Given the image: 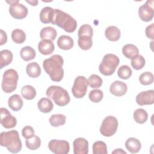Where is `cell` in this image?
Instances as JSON below:
<instances>
[{"label": "cell", "mask_w": 154, "mask_h": 154, "mask_svg": "<svg viewBox=\"0 0 154 154\" xmlns=\"http://www.w3.org/2000/svg\"><path fill=\"white\" fill-rule=\"evenodd\" d=\"M102 79L97 75L93 74L88 79V84L91 88H99L102 85Z\"/></svg>", "instance_id": "37"}, {"label": "cell", "mask_w": 154, "mask_h": 154, "mask_svg": "<svg viewBox=\"0 0 154 154\" xmlns=\"http://www.w3.org/2000/svg\"><path fill=\"white\" fill-rule=\"evenodd\" d=\"M10 4L9 13L10 14L16 19H22L28 15V8L19 1H6Z\"/></svg>", "instance_id": "9"}, {"label": "cell", "mask_w": 154, "mask_h": 154, "mask_svg": "<svg viewBox=\"0 0 154 154\" xmlns=\"http://www.w3.org/2000/svg\"><path fill=\"white\" fill-rule=\"evenodd\" d=\"M52 23L57 25L66 32L69 33L73 32L77 27L76 20L70 14L60 9H54Z\"/></svg>", "instance_id": "3"}, {"label": "cell", "mask_w": 154, "mask_h": 154, "mask_svg": "<svg viewBox=\"0 0 154 154\" xmlns=\"http://www.w3.org/2000/svg\"><path fill=\"white\" fill-rule=\"evenodd\" d=\"M26 2L28 4H29L32 6H36L38 4V1L34 0V1H26Z\"/></svg>", "instance_id": "45"}, {"label": "cell", "mask_w": 154, "mask_h": 154, "mask_svg": "<svg viewBox=\"0 0 154 154\" xmlns=\"http://www.w3.org/2000/svg\"><path fill=\"white\" fill-rule=\"evenodd\" d=\"M13 53L8 49H4L0 52V68L2 69L4 67L10 64L13 61Z\"/></svg>", "instance_id": "26"}, {"label": "cell", "mask_w": 154, "mask_h": 154, "mask_svg": "<svg viewBox=\"0 0 154 154\" xmlns=\"http://www.w3.org/2000/svg\"><path fill=\"white\" fill-rule=\"evenodd\" d=\"M153 26H154V24L153 23H151L150 25L147 26L145 30V33L146 36L150 38L153 40L154 38V34H153Z\"/></svg>", "instance_id": "42"}, {"label": "cell", "mask_w": 154, "mask_h": 154, "mask_svg": "<svg viewBox=\"0 0 154 154\" xmlns=\"http://www.w3.org/2000/svg\"><path fill=\"white\" fill-rule=\"evenodd\" d=\"M118 120L114 116L106 117L102 121L100 127V134L105 137H109L114 135L117 130Z\"/></svg>", "instance_id": "7"}, {"label": "cell", "mask_w": 154, "mask_h": 154, "mask_svg": "<svg viewBox=\"0 0 154 154\" xmlns=\"http://www.w3.org/2000/svg\"><path fill=\"white\" fill-rule=\"evenodd\" d=\"M88 79L84 76H77L72 87V93L75 98H82L87 93Z\"/></svg>", "instance_id": "8"}, {"label": "cell", "mask_w": 154, "mask_h": 154, "mask_svg": "<svg viewBox=\"0 0 154 154\" xmlns=\"http://www.w3.org/2000/svg\"><path fill=\"white\" fill-rule=\"evenodd\" d=\"M112 153H125L126 154V152L124 151L122 149H117L116 150H114Z\"/></svg>", "instance_id": "44"}, {"label": "cell", "mask_w": 154, "mask_h": 154, "mask_svg": "<svg viewBox=\"0 0 154 154\" xmlns=\"http://www.w3.org/2000/svg\"><path fill=\"white\" fill-rule=\"evenodd\" d=\"M78 37L87 35L92 37L93 35V28L88 24H84L80 26L78 32Z\"/></svg>", "instance_id": "40"}, {"label": "cell", "mask_w": 154, "mask_h": 154, "mask_svg": "<svg viewBox=\"0 0 154 154\" xmlns=\"http://www.w3.org/2000/svg\"><path fill=\"white\" fill-rule=\"evenodd\" d=\"M78 44L79 47L84 51L90 49L93 45L92 37L89 36L84 35L79 37L78 40Z\"/></svg>", "instance_id": "31"}, {"label": "cell", "mask_w": 154, "mask_h": 154, "mask_svg": "<svg viewBox=\"0 0 154 154\" xmlns=\"http://www.w3.org/2000/svg\"><path fill=\"white\" fill-rule=\"evenodd\" d=\"M19 76L17 71L13 69H10L4 72L1 87L6 93L14 91L17 88Z\"/></svg>", "instance_id": "6"}, {"label": "cell", "mask_w": 154, "mask_h": 154, "mask_svg": "<svg viewBox=\"0 0 154 154\" xmlns=\"http://www.w3.org/2000/svg\"><path fill=\"white\" fill-rule=\"evenodd\" d=\"M125 147L126 149L132 153H138L141 147V144L137 138L131 137L126 140L125 142Z\"/></svg>", "instance_id": "21"}, {"label": "cell", "mask_w": 154, "mask_h": 154, "mask_svg": "<svg viewBox=\"0 0 154 154\" xmlns=\"http://www.w3.org/2000/svg\"><path fill=\"white\" fill-rule=\"evenodd\" d=\"M23 100L19 94H14L8 98V105L13 111H18L20 110L23 106Z\"/></svg>", "instance_id": "20"}, {"label": "cell", "mask_w": 154, "mask_h": 154, "mask_svg": "<svg viewBox=\"0 0 154 154\" xmlns=\"http://www.w3.org/2000/svg\"><path fill=\"white\" fill-rule=\"evenodd\" d=\"M38 49L40 53L42 55H50L54 51L55 46L51 40L43 39L39 42L38 44Z\"/></svg>", "instance_id": "16"}, {"label": "cell", "mask_w": 154, "mask_h": 154, "mask_svg": "<svg viewBox=\"0 0 154 154\" xmlns=\"http://www.w3.org/2000/svg\"><path fill=\"white\" fill-rule=\"evenodd\" d=\"M34 130L30 126H26L22 130V135L25 139H28L34 135Z\"/></svg>", "instance_id": "41"}, {"label": "cell", "mask_w": 154, "mask_h": 154, "mask_svg": "<svg viewBox=\"0 0 154 154\" xmlns=\"http://www.w3.org/2000/svg\"><path fill=\"white\" fill-rule=\"evenodd\" d=\"M75 154H87L88 153V142L84 138H77L73 142Z\"/></svg>", "instance_id": "14"}, {"label": "cell", "mask_w": 154, "mask_h": 154, "mask_svg": "<svg viewBox=\"0 0 154 154\" xmlns=\"http://www.w3.org/2000/svg\"><path fill=\"white\" fill-rule=\"evenodd\" d=\"M133 117L137 123L143 124L147 120L148 114L145 109L143 108H138L134 111Z\"/></svg>", "instance_id": "29"}, {"label": "cell", "mask_w": 154, "mask_h": 154, "mask_svg": "<svg viewBox=\"0 0 154 154\" xmlns=\"http://www.w3.org/2000/svg\"><path fill=\"white\" fill-rule=\"evenodd\" d=\"M139 81L142 85H150L153 82V75L150 72H143L140 75Z\"/></svg>", "instance_id": "38"}, {"label": "cell", "mask_w": 154, "mask_h": 154, "mask_svg": "<svg viewBox=\"0 0 154 154\" xmlns=\"http://www.w3.org/2000/svg\"><path fill=\"white\" fill-rule=\"evenodd\" d=\"M153 0H148L145 4L140 7L138 9V16L140 19L145 22H148L153 19L154 14Z\"/></svg>", "instance_id": "10"}, {"label": "cell", "mask_w": 154, "mask_h": 154, "mask_svg": "<svg viewBox=\"0 0 154 154\" xmlns=\"http://www.w3.org/2000/svg\"><path fill=\"white\" fill-rule=\"evenodd\" d=\"M122 53L126 58L132 59L138 55L139 50L134 45L127 44L124 45L122 48Z\"/></svg>", "instance_id": "23"}, {"label": "cell", "mask_w": 154, "mask_h": 154, "mask_svg": "<svg viewBox=\"0 0 154 154\" xmlns=\"http://www.w3.org/2000/svg\"><path fill=\"white\" fill-rule=\"evenodd\" d=\"M132 73V69L127 65H123L120 66L117 70L118 76L122 79H129Z\"/></svg>", "instance_id": "36"}, {"label": "cell", "mask_w": 154, "mask_h": 154, "mask_svg": "<svg viewBox=\"0 0 154 154\" xmlns=\"http://www.w3.org/2000/svg\"><path fill=\"white\" fill-rule=\"evenodd\" d=\"M128 90L127 85L120 81H115L109 87V91L113 95L120 97L125 94Z\"/></svg>", "instance_id": "15"}, {"label": "cell", "mask_w": 154, "mask_h": 154, "mask_svg": "<svg viewBox=\"0 0 154 154\" xmlns=\"http://www.w3.org/2000/svg\"><path fill=\"white\" fill-rule=\"evenodd\" d=\"M63 63V58L60 55H53L43 61V67L52 81L60 82L62 80L64 76Z\"/></svg>", "instance_id": "1"}, {"label": "cell", "mask_w": 154, "mask_h": 154, "mask_svg": "<svg viewBox=\"0 0 154 154\" xmlns=\"http://www.w3.org/2000/svg\"><path fill=\"white\" fill-rule=\"evenodd\" d=\"M37 108L40 112L48 113L53 109L54 105L50 99L42 97L37 102Z\"/></svg>", "instance_id": "22"}, {"label": "cell", "mask_w": 154, "mask_h": 154, "mask_svg": "<svg viewBox=\"0 0 154 154\" xmlns=\"http://www.w3.org/2000/svg\"><path fill=\"white\" fill-rule=\"evenodd\" d=\"M54 14V9L51 7L43 8L40 13V20L43 23H49L52 22Z\"/></svg>", "instance_id": "19"}, {"label": "cell", "mask_w": 154, "mask_h": 154, "mask_svg": "<svg viewBox=\"0 0 154 154\" xmlns=\"http://www.w3.org/2000/svg\"><path fill=\"white\" fill-rule=\"evenodd\" d=\"M20 55L23 60L29 61L35 57L36 53L35 51L32 47L26 46L21 49L20 51Z\"/></svg>", "instance_id": "27"}, {"label": "cell", "mask_w": 154, "mask_h": 154, "mask_svg": "<svg viewBox=\"0 0 154 154\" xmlns=\"http://www.w3.org/2000/svg\"><path fill=\"white\" fill-rule=\"evenodd\" d=\"M93 154H107V147L106 144L102 141L94 142L92 146Z\"/></svg>", "instance_id": "34"}, {"label": "cell", "mask_w": 154, "mask_h": 154, "mask_svg": "<svg viewBox=\"0 0 154 154\" xmlns=\"http://www.w3.org/2000/svg\"><path fill=\"white\" fill-rule=\"evenodd\" d=\"M49 122L52 126L58 127L65 124L66 122V116L60 114H52L50 117Z\"/></svg>", "instance_id": "30"}, {"label": "cell", "mask_w": 154, "mask_h": 154, "mask_svg": "<svg viewBox=\"0 0 154 154\" xmlns=\"http://www.w3.org/2000/svg\"><path fill=\"white\" fill-rule=\"evenodd\" d=\"M26 72L29 77L36 78L41 74V68L36 62H31L27 64Z\"/></svg>", "instance_id": "24"}, {"label": "cell", "mask_w": 154, "mask_h": 154, "mask_svg": "<svg viewBox=\"0 0 154 154\" xmlns=\"http://www.w3.org/2000/svg\"><path fill=\"white\" fill-rule=\"evenodd\" d=\"M0 144L13 153L19 152L22 147L19 132L16 130L2 132L0 134Z\"/></svg>", "instance_id": "2"}, {"label": "cell", "mask_w": 154, "mask_h": 154, "mask_svg": "<svg viewBox=\"0 0 154 154\" xmlns=\"http://www.w3.org/2000/svg\"><path fill=\"white\" fill-rule=\"evenodd\" d=\"M1 32H0V35H1V42H0V45L2 46L3 45H4L5 43H6L7 41V35L6 32L3 31L2 29L0 30Z\"/></svg>", "instance_id": "43"}, {"label": "cell", "mask_w": 154, "mask_h": 154, "mask_svg": "<svg viewBox=\"0 0 154 154\" xmlns=\"http://www.w3.org/2000/svg\"><path fill=\"white\" fill-rule=\"evenodd\" d=\"M25 144L28 149L35 150L40 147L41 140L40 137L34 135L32 137L26 140Z\"/></svg>", "instance_id": "33"}, {"label": "cell", "mask_w": 154, "mask_h": 154, "mask_svg": "<svg viewBox=\"0 0 154 154\" xmlns=\"http://www.w3.org/2000/svg\"><path fill=\"white\" fill-rule=\"evenodd\" d=\"M58 47L63 50H70L71 49L73 45L74 42L73 38L66 35H62L58 38L57 42Z\"/></svg>", "instance_id": "17"}, {"label": "cell", "mask_w": 154, "mask_h": 154, "mask_svg": "<svg viewBox=\"0 0 154 154\" xmlns=\"http://www.w3.org/2000/svg\"><path fill=\"white\" fill-rule=\"evenodd\" d=\"M49 149L55 154H67L70 151V145L66 140H52L48 143Z\"/></svg>", "instance_id": "11"}, {"label": "cell", "mask_w": 154, "mask_h": 154, "mask_svg": "<svg viewBox=\"0 0 154 154\" xmlns=\"http://www.w3.org/2000/svg\"><path fill=\"white\" fill-rule=\"evenodd\" d=\"M119 58L112 54H107L103 57L99 64V72L105 76L112 75L119 64Z\"/></svg>", "instance_id": "5"}, {"label": "cell", "mask_w": 154, "mask_h": 154, "mask_svg": "<svg viewBox=\"0 0 154 154\" xmlns=\"http://www.w3.org/2000/svg\"><path fill=\"white\" fill-rule=\"evenodd\" d=\"M57 35V31L51 26L45 27L42 28L40 32V37L42 40L46 39L52 41L55 39Z\"/></svg>", "instance_id": "25"}, {"label": "cell", "mask_w": 154, "mask_h": 154, "mask_svg": "<svg viewBox=\"0 0 154 154\" xmlns=\"http://www.w3.org/2000/svg\"><path fill=\"white\" fill-rule=\"evenodd\" d=\"M1 124L6 129L14 128L17 124L16 118L12 116L9 111L5 108H1Z\"/></svg>", "instance_id": "12"}, {"label": "cell", "mask_w": 154, "mask_h": 154, "mask_svg": "<svg viewBox=\"0 0 154 154\" xmlns=\"http://www.w3.org/2000/svg\"><path fill=\"white\" fill-rule=\"evenodd\" d=\"M20 92L22 96L24 99L29 100L33 99L37 94L35 88L30 85H26L22 87Z\"/></svg>", "instance_id": "28"}, {"label": "cell", "mask_w": 154, "mask_h": 154, "mask_svg": "<svg viewBox=\"0 0 154 154\" xmlns=\"http://www.w3.org/2000/svg\"><path fill=\"white\" fill-rule=\"evenodd\" d=\"M12 40L17 44L23 43L26 40V34L25 32L20 29H15L11 32Z\"/></svg>", "instance_id": "32"}, {"label": "cell", "mask_w": 154, "mask_h": 154, "mask_svg": "<svg viewBox=\"0 0 154 154\" xmlns=\"http://www.w3.org/2000/svg\"><path fill=\"white\" fill-rule=\"evenodd\" d=\"M46 96L53 100L55 103L59 106L67 105L70 100L69 94L66 90L60 86L51 85L46 91Z\"/></svg>", "instance_id": "4"}, {"label": "cell", "mask_w": 154, "mask_h": 154, "mask_svg": "<svg viewBox=\"0 0 154 154\" xmlns=\"http://www.w3.org/2000/svg\"><path fill=\"white\" fill-rule=\"evenodd\" d=\"M103 97V93L100 90L95 89L90 91L88 94L90 100L94 103L100 102Z\"/></svg>", "instance_id": "39"}, {"label": "cell", "mask_w": 154, "mask_h": 154, "mask_svg": "<svg viewBox=\"0 0 154 154\" xmlns=\"http://www.w3.org/2000/svg\"><path fill=\"white\" fill-rule=\"evenodd\" d=\"M136 102L138 105H149L154 103V91L150 90L147 91H142L137 94L136 96Z\"/></svg>", "instance_id": "13"}, {"label": "cell", "mask_w": 154, "mask_h": 154, "mask_svg": "<svg viewBox=\"0 0 154 154\" xmlns=\"http://www.w3.org/2000/svg\"><path fill=\"white\" fill-rule=\"evenodd\" d=\"M106 38L111 42L118 41L121 36L120 29L116 26H109L105 31Z\"/></svg>", "instance_id": "18"}, {"label": "cell", "mask_w": 154, "mask_h": 154, "mask_svg": "<svg viewBox=\"0 0 154 154\" xmlns=\"http://www.w3.org/2000/svg\"><path fill=\"white\" fill-rule=\"evenodd\" d=\"M131 64L135 70H140L145 66L146 61L143 56L141 55H138L131 59Z\"/></svg>", "instance_id": "35"}]
</instances>
